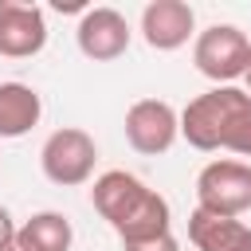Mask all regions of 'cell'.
<instances>
[{"label": "cell", "mask_w": 251, "mask_h": 251, "mask_svg": "<svg viewBox=\"0 0 251 251\" xmlns=\"http://www.w3.org/2000/svg\"><path fill=\"white\" fill-rule=\"evenodd\" d=\"M43 102L27 82H0V137H24L39 126Z\"/></svg>", "instance_id": "cell-12"}, {"label": "cell", "mask_w": 251, "mask_h": 251, "mask_svg": "<svg viewBox=\"0 0 251 251\" xmlns=\"http://www.w3.org/2000/svg\"><path fill=\"white\" fill-rule=\"evenodd\" d=\"M122 251H180L176 235L173 231H161L153 239H137V243H122Z\"/></svg>", "instance_id": "cell-13"}, {"label": "cell", "mask_w": 251, "mask_h": 251, "mask_svg": "<svg viewBox=\"0 0 251 251\" xmlns=\"http://www.w3.org/2000/svg\"><path fill=\"white\" fill-rule=\"evenodd\" d=\"M251 59V39L235 27V24H212L196 35L192 43V63L204 78H212L216 86H231L235 78H243Z\"/></svg>", "instance_id": "cell-3"}, {"label": "cell", "mask_w": 251, "mask_h": 251, "mask_svg": "<svg viewBox=\"0 0 251 251\" xmlns=\"http://www.w3.org/2000/svg\"><path fill=\"white\" fill-rule=\"evenodd\" d=\"M47 43L43 8L24 0H0V55L4 59H31Z\"/></svg>", "instance_id": "cell-7"}, {"label": "cell", "mask_w": 251, "mask_h": 251, "mask_svg": "<svg viewBox=\"0 0 251 251\" xmlns=\"http://www.w3.org/2000/svg\"><path fill=\"white\" fill-rule=\"evenodd\" d=\"M188 239L196 251H251V227L231 216H212L196 208L188 216Z\"/></svg>", "instance_id": "cell-10"}, {"label": "cell", "mask_w": 251, "mask_h": 251, "mask_svg": "<svg viewBox=\"0 0 251 251\" xmlns=\"http://www.w3.org/2000/svg\"><path fill=\"white\" fill-rule=\"evenodd\" d=\"M78 51L94 63H110L118 55H126L129 47V24L118 8H86L78 27H75Z\"/></svg>", "instance_id": "cell-8"}, {"label": "cell", "mask_w": 251, "mask_h": 251, "mask_svg": "<svg viewBox=\"0 0 251 251\" xmlns=\"http://www.w3.org/2000/svg\"><path fill=\"white\" fill-rule=\"evenodd\" d=\"M176 133H180V114L161 98H141L126 110V141L145 157L165 153L176 141Z\"/></svg>", "instance_id": "cell-6"}, {"label": "cell", "mask_w": 251, "mask_h": 251, "mask_svg": "<svg viewBox=\"0 0 251 251\" xmlns=\"http://www.w3.org/2000/svg\"><path fill=\"white\" fill-rule=\"evenodd\" d=\"M94 161H98V145L86 129L78 126H63L55 129L43 149H39V165H43V176L59 188H75V184H86L90 173H94Z\"/></svg>", "instance_id": "cell-4"}, {"label": "cell", "mask_w": 251, "mask_h": 251, "mask_svg": "<svg viewBox=\"0 0 251 251\" xmlns=\"http://www.w3.org/2000/svg\"><path fill=\"white\" fill-rule=\"evenodd\" d=\"M16 239V224H12V216H8V208H0V251L8 247Z\"/></svg>", "instance_id": "cell-14"}, {"label": "cell", "mask_w": 251, "mask_h": 251, "mask_svg": "<svg viewBox=\"0 0 251 251\" xmlns=\"http://www.w3.org/2000/svg\"><path fill=\"white\" fill-rule=\"evenodd\" d=\"M180 133L192 149H231L251 157V94L243 86H212L196 94L180 114Z\"/></svg>", "instance_id": "cell-1"}, {"label": "cell", "mask_w": 251, "mask_h": 251, "mask_svg": "<svg viewBox=\"0 0 251 251\" xmlns=\"http://www.w3.org/2000/svg\"><path fill=\"white\" fill-rule=\"evenodd\" d=\"M243 78H247V94H251V59H247V71H243Z\"/></svg>", "instance_id": "cell-15"}, {"label": "cell", "mask_w": 251, "mask_h": 251, "mask_svg": "<svg viewBox=\"0 0 251 251\" xmlns=\"http://www.w3.org/2000/svg\"><path fill=\"white\" fill-rule=\"evenodd\" d=\"M71 220L63 212H35L27 224L16 227V239L4 251H71Z\"/></svg>", "instance_id": "cell-11"}, {"label": "cell", "mask_w": 251, "mask_h": 251, "mask_svg": "<svg viewBox=\"0 0 251 251\" xmlns=\"http://www.w3.org/2000/svg\"><path fill=\"white\" fill-rule=\"evenodd\" d=\"M90 200L98 208V216L118 231L122 243H137V239H153L161 231H169V200L161 192H153L145 180H137L126 169H110L94 180Z\"/></svg>", "instance_id": "cell-2"}, {"label": "cell", "mask_w": 251, "mask_h": 251, "mask_svg": "<svg viewBox=\"0 0 251 251\" xmlns=\"http://www.w3.org/2000/svg\"><path fill=\"white\" fill-rule=\"evenodd\" d=\"M196 31V12L184 0H153L141 12V35L153 51H176L192 39Z\"/></svg>", "instance_id": "cell-9"}, {"label": "cell", "mask_w": 251, "mask_h": 251, "mask_svg": "<svg viewBox=\"0 0 251 251\" xmlns=\"http://www.w3.org/2000/svg\"><path fill=\"white\" fill-rule=\"evenodd\" d=\"M196 208L212 216L239 220L251 208V165L243 161H208L196 176Z\"/></svg>", "instance_id": "cell-5"}]
</instances>
